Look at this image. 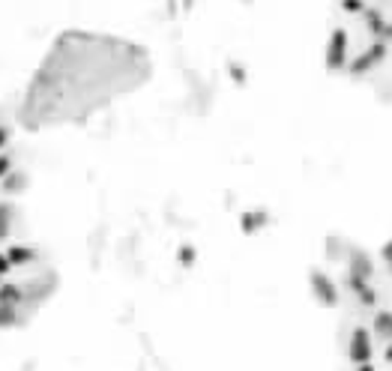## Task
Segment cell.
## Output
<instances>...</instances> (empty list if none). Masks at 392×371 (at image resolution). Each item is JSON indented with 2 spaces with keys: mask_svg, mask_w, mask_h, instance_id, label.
Returning <instances> with one entry per match:
<instances>
[{
  "mask_svg": "<svg viewBox=\"0 0 392 371\" xmlns=\"http://www.w3.org/2000/svg\"><path fill=\"white\" fill-rule=\"evenodd\" d=\"M387 54H389V45L380 43V39H371L369 45L359 48V51L350 57L347 72H354V75H369V72H374L383 60H387Z\"/></svg>",
  "mask_w": 392,
  "mask_h": 371,
  "instance_id": "cell-1",
  "label": "cell"
},
{
  "mask_svg": "<svg viewBox=\"0 0 392 371\" xmlns=\"http://www.w3.org/2000/svg\"><path fill=\"white\" fill-rule=\"evenodd\" d=\"M350 57H354V48H350V33L345 27H336L330 33V43H326V66L332 72H345Z\"/></svg>",
  "mask_w": 392,
  "mask_h": 371,
  "instance_id": "cell-2",
  "label": "cell"
},
{
  "mask_svg": "<svg viewBox=\"0 0 392 371\" xmlns=\"http://www.w3.org/2000/svg\"><path fill=\"white\" fill-rule=\"evenodd\" d=\"M350 359H354L356 366L374 359V342H371L369 329H356V333L350 335Z\"/></svg>",
  "mask_w": 392,
  "mask_h": 371,
  "instance_id": "cell-3",
  "label": "cell"
},
{
  "mask_svg": "<svg viewBox=\"0 0 392 371\" xmlns=\"http://www.w3.org/2000/svg\"><path fill=\"white\" fill-rule=\"evenodd\" d=\"M312 285H315V294L321 296V300L326 302V306H336V300H339V294H336V285L330 282L323 273H315L312 276Z\"/></svg>",
  "mask_w": 392,
  "mask_h": 371,
  "instance_id": "cell-4",
  "label": "cell"
},
{
  "mask_svg": "<svg viewBox=\"0 0 392 371\" xmlns=\"http://www.w3.org/2000/svg\"><path fill=\"white\" fill-rule=\"evenodd\" d=\"M21 287H15V285H0V302L3 306H15V302H21Z\"/></svg>",
  "mask_w": 392,
  "mask_h": 371,
  "instance_id": "cell-5",
  "label": "cell"
},
{
  "mask_svg": "<svg viewBox=\"0 0 392 371\" xmlns=\"http://www.w3.org/2000/svg\"><path fill=\"white\" fill-rule=\"evenodd\" d=\"M6 258L12 261V267L15 263H27V261H34L36 258V252L34 249H24V246H12L10 252H6Z\"/></svg>",
  "mask_w": 392,
  "mask_h": 371,
  "instance_id": "cell-6",
  "label": "cell"
},
{
  "mask_svg": "<svg viewBox=\"0 0 392 371\" xmlns=\"http://www.w3.org/2000/svg\"><path fill=\"white\" fill-rule=\"evenodd\" d=\"M341 12H347V15H363L365 10H369V0H341Z\"/></svg>",
  "mask_w": 392,
  "mask_h": 371,
  "instance_id": "cell-7",
  "label": "cell"
},
{
  "mask_svg": "<svg viewBox=\"0 0 392 371\" xmlns=\"http://www.w3.org/2000/svg\"><path fill=\"white\" fill-rule=\"evenodd\" d=\"M10 219H12V210L6 204H0V240L10 234Z\"/></svg>",
  "mask_w": 392,
  "mask_h": 371,
  "instance_id": "cell-8",
  "label": "cell"
},
{
  "mask_svg": "<svg viewBox=\"0 0 392 371\" xmlns=\"http://www.w3.org/2000/svg\"><path fill=\"white\" fill-rule=\"evenodd\" d=\"M15 324V306H3L0 302V326H10Z\"/></svg>",
  "mask_w": 392,
  "mask_h": 371,
  "instance_id": "cell-9",
  "label": "cell"
},
{
  "mask_svg": "<svg viewBox=\"0 0 392 371\" xmlns=\"http://www.w3.org/2000/svg\"><path fill=\"white\" fill-rule=\"evenodd\" d=\"M10 270H12V261L6 258V254H0V278H3L6 273H10Z\"/></svg>",
  "mask_w": 392,
  "mask_h": 371,
  "instance_id": "cell-10",
  "label": "cell"
},
{
  "mask_svg": "<svg viewBox=\"0 0 392 371\" xmlns=\"http://www.w3.org/2000/svg\"><path fill=\"white\" fill-rule=\"evenodd\" d=\"M10 165H12V162H10V156H0V177H6V174L12 171Z\"/></svg>",
  "mask_w": 392,
  "mask_h": 371,
  "instance_id": "cell-11",
  "label": "cell"
},
{
  "mask_svg": "<svg viewBox=\"0 0 392 371\" xmlns=\"http://www.w3.org/2000/svg\"><path fill=\"white\" fill-rule=\"evenodd\" d=\"M192 258H195L192 249H183V252H180V261H192Z\"/></svg>",
  "mask_w": 392,
  "mask_h": 371,
  "instance_id": "cell-12",
  "label": "cell"
},
{
  "mask_svg": "<svg viewBox=\"0 0 392 371\" xmlns=\"http://www.w3.org/2000/svg\"><path fill=\"white\" fill-rule=\"evenodd\" d=\"M6 138H10V132H6L3 126H0V147H3V144H6Z\"/></svg>",
  "mask_w": 392,
  "mask_h": 371,
  "instance_id": "cell-13",
  "label": "cell"
}]
</instances>
